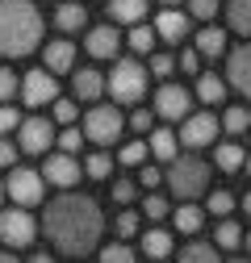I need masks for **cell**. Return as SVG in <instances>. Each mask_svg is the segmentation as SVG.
I'll list each match as a JSON object with an SVG mask.
<instances>
[{
    "instance_id": "cell-1",
    "label": "cell",
    "mask_w": 251,
    "mask_h": 263,
    "mask_svg": "<svg viewBox=\"0 0 251 263\" xmlns=\"http://www.w3.org/2000/svg\"><path fill=\"white\" fill-rule=\"evenodd\" d=\"M38 234L50 238V247L59 255H92L101 247V234H105V213L92 196H80L71 188H63V196L46 201L42 209V226Z\"/></svg>"
},
{
    "instance_id": "cell-2",
    "label": "cell",
    "mask_w": 251,
    "mask_h": 263,
    "mask_svg": "<svg viewBox=\"0 0 251 263\" xmlns=\"http://www.w3.org/2000/svg\"><path fill=\"white\" fill-rule=\"evenodd\" d=\"M46 21L34 0H0V59H25L42 46Z\"/></svg>"
},
{
    "instance_id": "cell-3",
    "label": "cell",
    "mask_w": 251,
    "mask_h": 263,
    "mask_svg": "<svg viewBox=\"0 0 251 263\" xmlns=\"http://www.w3.org/2000/svg\"><path fill=\"white\" fill-rule=\"evenodd\" d=\"M168 188L180 201H197V196L209 188V163L197 155H176L168 163Z\"/></svg>"
},
{
    "instance_id": "cell-4",
    "label": "cell",
    "mask_w": 251,
    "mask_h": 263,
    "mask_svg": "<svg viewBox=\"0 0 251 263\" xmlns=\"http://www.w3.org/2000/svg\"><path fill=\"white\" fill-rule=\"evenodd\" d=\"M105 92L113 96L117 105H138L147 96V67L138 59H121L113 63V71L105 76Z\"/></svg>"
},
{
    "instance_id": "cell-5",
    "label": "cell",
    "mask_w": 251,
    "mask_h": 263,
    "mask_svg": "<svg viewBox=\"0 0 251 263\" xmlns=\"http://www.w3.org/2000/svg\"><path fill=\"white\" fill-rule=\"evenodd\" d=\"M84 142H92V146H113L117 138H121V129H126V117H121V109L117 105H92L88 113H84Z\"/></svg>"
},
{
    "instance_id": "cell-6",
    "label": "cell",
    "mask_w": 251,
    "mask_h": 263,
    "mask_svg": "<svg viewBox=\"0 0 251 263\" xmlns=\"http://www.w3.org/2000/svg\"><path fill=\"white\" fill-rule=\"evenodd\" d=\"M38 238V221L29 217V209L13 205V209H0V242H5L9 251H29Z\"/></svg>"
},
{
    "instance_id": "cell-7",
    "label": "cell",
    "mask_w": 251,
    "mask_h": 263,
    "mask_svg": "<svg viewBox=\"0 0 251 263\" xmlns=\"http://www.w3.org/2000/svg\"><path fill=\"white\" fill-rule=\"evenodd\" d=\"M5 196L13 205H21V209H34V205H42L46 201V180H42V172H29V167H9V180H5Z\"/></svg>"
},
{
    "instance_id": "cell-8",
    "label": "cell",
    "mask_w": 251,
    "mask_h": 263,
    "mask_svg": "<svg viewBox=\"0 0 251 263\" xmlns=\"http://www.w3.org/2000/svg\"><path fill=\"white\" fill-rule=\"evenodd\" d=\"M50 146H55V121H46V117L17 121V151L21 155H46Z\"/></svg>"
},
{
    "instance_id": "cell-9",
    "label": "cell",
    "mask_w": 251,
    "mask_h": 263,
    "mask_svg": "<svg viewBox=\"0 0 251 263\" xmlns=\"http://www.w3.org/2000/svg\"><path fill=\"white\" fill-rule=\"evenodd\" d=\"M218 129H222V125H218V117L213 113H184L180 117V146L184 151H201V146H209L213 138H218Z\"/></svg>"
},
{
    "instance_id": "cell-10",
    "label": "cell",
    "mask_w": 251,
    "mask_h": 263,
    "mask_svg": "<svg viewBox=\"0 0 251 263\" xmlns=\"http://www.w3.org/2000/svg\"><path fill=\"white\" fill-rule=\"evenodd\" d=\"M59 76H50L46 67H34V71H25L21 76V101L29 105V109H42V105H50L55 96H59V84H55Z\"/></svg>"
},
{
    "instance_id": "cell-11",
    "label": "cell",
    "mask_w": 251,
    "mask_h": 263,
    "mask_svg": "<svg viewBox=\"0 0 251 263\" xmlns=\"http://www.w3.org/2000/svg\"><path fill=\"white\" fill-rule=\"evenodd\" d=\"M80 176H84V167L76 163V155H67V151H55V155L42 163V180L55 184V188H76Z\"/></svg>"
},
{
    "instance_id": "cell-12",
    "label": "cell",
    "mask_w": 251,
    "mask_h": 263,
    "mask_svg": "<svg viewBox=\"0 0 251 263\" xmlns=\"http://www.w3.org/2000/svg\"><path fill=\"white\" fill-rule=\"evenodd\" d=\"M188 109H193V96H188V88H180V84H164L159 92H155V117L180 121Z\"/></svg>"
},
{
    "instance_id": "cell-13",
    "label": "cell",
    "mask_w": 251,
    "mask_h": 263,
    "mask_svg": "<svg viewBox=\"0 0 251 263\" xmlns=\"http://www.w3.org/2000/svg\"><path fill=\"white\" fill-rule=\"evenodd\" d=\"M226 84L251 105V42H243L239 50H230V59H226Z\"/></svg>"
},
{
    "instance_id": "cell-14",
    "label": "cell",
    "mask_w": 251,
    "mask_h": 263,
    "mask_svg": "<svg viewBox=\"0 0 251 263\" xmlns=\"http://www.w3.org/2000/svg\"><path fill=\"white\" fill-rule=\"evenodd\" d=\"M88 59H117L121 54V29L117 25H92L84 38Z\"/></svg>"
},
{
    "instance_id": "cell-15",
    "label": "cell",
    "mask_w": 251,
    "mask_h": 263,
    "mask_svg": "<svg viewBox=\"0 0 251 263\" xmlns=\"http://www.w3.org/2000/svg\"><path fill=\"white\" fill-rule=\"evenodd\" d=\"M42 67H46L50 76H67V71L76 67V42H67V38L46 42V46H42Z\"/></svg>"
},
{
    "instance_id": "cell-16",
    "label": "cell",
    "mask_w": 251,
    "mask_h": 263,
    "mask_svg": "<svg viewBox=\"0 0 251 263\" xmlns=\"http://www.w3.org/2000/svg\"><path fill=\"white\" fill-rule=\"evenodd\" d=\"M71 92H76V101H101L105 96V76L97 71V67H71Z\"/></svg>"
},
{
    "instance_id": "cell-17",
    "label": "cell",
    "mask_w": 251,
    "mask_h": 263,
    "mask_svg": "<svg viewBox=\"0 0 251 263\" xmlns=\"http://www.w3.org/2000/svg\"><path fill=\"white\" fill-rule=\"evenodd\" d=\"M155 38H159V42H184L188 38V13L164 9L159 17H155Z\"/></svg>"
},
{
    "instance_id": "cell-18",
    "label": "cell",
    "mask_w": 251,
    "mask_h": 263,
    "mask_svg": "<svg viewBox=\"0 0 251 263\" xmlns=\"http://www.w3.org/2000/svg\"><path fill=\"white\" fill-rule=\"evenodd\" d=\"M88 25V9L80 5V0H63V5H55V29L59 34H76V29Z\"/></svg>"
},
{
    "instance_id": "cell-19",
    "label": "cell",
    "mask_w": 251,
    "mask_h": 263,
    "mask_svg": "<svg viewBox=\"0 0 251 263\" xmlns=\"http://www.w3.org/2000/svg\"><path fill=\"white\" fill-rule=\"evenodd\" d=\"M138 234H142L138 251H142L147 259H164V255H172V234H168V230H159V221H151V230H138Z\"/></svg>"
},
{
    "instance_id": "cell-20",
    "label": "cell",
    "mask_w": 251,
    "mask_h": 263,
    "mask_svg": "<svg viewBox=\"0 0 251 263\" xmlns=\"http://www.w3.org/2000/svg\"><path fill=\"white\" fill-rule=\"evenodd\" d=\"M222 50H226V29H218V25H201L197 29V54L201 59H222Z\"/></svg>"
},
{
    "instance_id": "cell-21",
    "label": "cell",
    "mask_w": 251,
    "mask_h": 263,
    "mask_svg": "<svg viewBox=\"0 0 251 263\" xmlns=\"http://www.w3.org/2000/svg\"><path fill=\"white\" fill-rule=\"evenodd\" d=\"M147 5L151 0H109V17L113 25H138L147 17Z\"/></svg>"
},
{
    "instance_id": "cell-22",
    "label": "cell",
    "mask_w": 251,
    "mask_h": 263,
    "mask_svg": "<svg viewBox=\"0 0 251 263\" xmlns=\"http://www.w3.org/2000/svg\"><path fill=\"white\" fill-rule=\"evenodd\" d=\"M172 226L180 234H201L205 226V209H197L193 201H180V209H172Z\"/></svg>"
},
{
    "instance_id": "cell-23",
    "label": "cell",
    "mask_w": 251,
    "mask_h": 263,
    "mask_svg": "<svg viewBox=\"0 0 251 263\" xmlns=\"http://www.w3.org/2000/svg\"><path fill=\"white\" fill-rule=\"evenodd\" d=\"M147 151L159 159V163H172L180 155V138L172 134V129H151V138H147Z\"/></svg>"
},
{
    "instance_id": "cell-24",
    "label": "cell",
    "mask_w": 251,
    "mask_h": 263,
    "mask_svg": "<svg viewBox=\"0 0 251 263\" xmlns=\"http://www.w3.org/2000/svg\"><path fill=\"white\" fill-rule=\"evenodd\" d=\"M226 96V80L213 76V71H197V101L201 105H222Z\"/></svg>"
},
{
    "instance_id": "cell-25",
    "label": "cell",
    "mask_w": 251,
    "mask_h": 263,
    "mask_svg": "<svg viewBox=\"0 0 251 263\" xmlns=\"http://www.w3.org/2000/svg\"><path fill=\"white\" fill-rule=\"evenodd\" d=\"M213 247H218V251H239V247H243V226H239V221H230V217H218Z\"/></svg>"
},
{
    "instance_id": "cell-26",
    "label": "cell",
    "mask_w": 251,
    "mask_h": 263,
    "mask_svg": "<svg viewBox=\"0 0 251 263\" xmlns=\"http://www.w3.org/2000/svg\"><path fill=\"white\" fill-rule=\"evenodd\" d=\"M243 146L239 142H222L213 151V167H222V176H235V172H243Z\"/></svg>"
},
{
    "instance_id": "cell-27",
    "label": "cell",
    "mask_w": 251,
    "mask_h": 263,
    "mask_svg": "<svg viewBox=\"0 0 251 263\" xmlns=\"http://www.w3.org/2000/svg\"><path fill=\"white\" fill-rule=\"evenodd\" d=\"M218 255H222V251H218L213 242H201L197 234H188V242L180 247V259H184V263H213Z\"/></svg>"
},
{
    "instance_id": "cell-28",
    "label": "cell",
    "mask_w": 251,
    "mask_h": 263,
    "mask_svg": "<svg viewBox=\"0 0 251 263\" xmlns=\"http://www.w3.org/2000/svg\"><path fill=\"white\" fill-rule=\"evenodd\" d=\"M218 125H222L230 138H243L247 129H251V109H247V105H230V109L222 113V121H218Z\"/></svg>"
},
{
    "instance_id": "cell-29",
    "label": "cell",
    "mask_w": 251,
    "mask_h": 263,
    "mask_svg": "<svg viewBox=\"0 0 251 263\" xmlns=\"http://www.w3.org/2000/svg\"><path fill=\"white\" fill-rule=\"evenodd\" d=\"M226 21L235 34L251 38V0H226Z\"/></svg>"
},
{
    "instance_id": "cell-30",
    "label": "cell",
    "mask_w": 251,
    "mask_h": 263,
    "mask_svg": "<svg viewBox=\"0 0 251 263\" xmlns=\"http://www.w3.org/2000/svg\"><path fill=\"white\" fill-rule=\"evenodd\" d=\"M80 167H84V176H88V180H109V176H113V159H109V155H105V146H101V151H92V155L80 163Z\"/></svg>"
},
{
    "instance_id": "cell-31",
    "label": "cell",
    "mask_w": 251,
    "mask_h": 263,
    "mask_svg": "<svg viewBox=\"0 0 251 263\" xmlns=\"http://www.w3.org/2000/svg\"><path fill=\"white\" fill-rule=\"evenodd\" d=\"M130 50L134 54H151L155 50V25H130Z\"/></svg>"
},
{
    "instance_id": "cell-32",
    "label": "cell",
    "mask_w": 251,
    "mask_h": 263,
    "mask_svg": "<svg viewBox=\"0 0 251 263\" xmlns=\"http://www.w3.org/2000/svg\"><path fill=\"white\" fill-rule=\"evenodd\" d=\"M205 213H213V217H230V213H235V192H226V188L209 192V201H205Z\"/></svg>"
},
{
    "instance_id": "cell-33",
    "label": "cell",
    "mask_w": 251,
    "mask_h": 263,
    "mask_svg": "<svg viewBox=\"0 0 251 263\" xmlns=\"http://www.w3.org/2000/svg\"><path fill=\"white\" fill-rule=\"evenodd\" d=\"M168 213H172V205H168V196H159V192L151 188V196H142V217H147V221H164Z\"/></svg>"
},
{
    "instance_id": "cell-34",
    "label": "cell",
    "mask_w": 251,
    "mask_h": 263,
    "mask_svg": "<svg viewBox=\"0 0 251 263\" xmlns=\"http://www.w3.org/2000/svg\"><path fill=\"white\" fill-rule=\"evenodd\" d=\"M55 125H76L80 117V101H71V96H55Z\"/></svg>"
},
{
    "instance_id": "cell-35",
    "label": "cell",
    "mask_w": 251,
    "mask_h": 263,
    "mask_svg": "<svg viewBox=\"0 0 251 263\" xmlns=\"http://www.w3.org/2000/svg\"><path fill=\"white\" fill-rule=\"evenodd\" d=\"M147 142H126L121 151H117V163H121V167H142V163H147Z\"/></svg>"
},
{
    "instance_id": "cell-36",
    "label": "cell",
    "mask_w": 251,
    "mask_h": 263,
    "mask_svg": "<svg viewBox=\"0 0 251 263\" xmlns=\"http://www.w3.org/2000/svg\"><path fill=\"white\" fill-rule=\"evenodd\" d=\"M55 142H59V151H67V155H76V151L84 146V129H76V125H63L59 134H55Z\"/></svg>"
},
{
    "instance_id": "cell-37",
    "label": "cell",
    "mask_w": 251,
    "mask_h": 263,
    "mask_svg": "<svg viewBox=\"0 0 251 263\" xmlns=\"http://www.w3.org/2000/svg\"><path fill=\"white\" fill-rule=\"evenodd\" d=\"M97 251H101L105 263H130V259H134V247H126V238H117V242H109V247H97Z\"/></svg>"
},
{
    "instance_id": "cell-38",
    "label": "cell",
    "mask_w": 251,
    "mask_h": 263,
    "mask_svg": "<svg viewBox=\"0 0 251 263\" xmlns=\"http://www.w3.org/2000/svg\"><path fill=\"white\" fill-rule=\"evenodd\" d=\"M218 9H222V0H188V17L193 21H213Z\"/></svg>"
},
{
    "instance_id": "cell-39",
    "label": "cell",
    "mask_w": 251,
    "mask_h": 263,
    "mask_svg": "<svg viewBox=\"0 0 251 263\" xmlns=\"http://www.w3.org/2000/svg\"><path fill=\"white\" fill-rule=\"evenodd\" d=\"M113 230H117V238H134V234H138V213L121 205V213H117V226H113Z\"/></svg>"
},
{
    "instance_id": "cell-40",
    "label": "cell",
    "mask_w": 251,
    "mask_h": 263,
    "mask_svg": "<svg viewBox=\"0 0 251 263\" xmlns=\"http://www.w3.org/2000/svg\"><path fill=\"white\" fill-rule=\"evenodd\" d=\"M109 196H113V201H117V205H130V201H134V196H138V184L121 176V180H113V188H109Z\"/></svg>"
},
{
    "instance_id": "cell-41",
    "label": "cell",
    "mask_w": 251,
    "mask_h": 263,
    "mask_svg": "<svg viewBox=\"0 0 251 263\" xmlns=\"http://www.w3.org/2000/svg\"><path fill=\"white\" fill-rule=\"evenodd\" d=\"M176 67H180L184 76H197V71H201V54H197V46H184L180 59H176Z\"/></svg>"
},
{
    "instance_id": "cell-42",
    "label": "cell",
    "mask_w": 251,
    "mask_h": 263,
    "mask_svg": "<svg viewBox=\"0 0 251 263\" xmlns=\"http://www.w3.org/2000/svg\"><path fill=\"white\" fill-rule=\"evenodd\" d=\"M130 129L134 134H151L155 129V109H134L130 113Z\"/></svg>"
},
{
    "instance_id": "cell-43",
    "label": "cell",
    "mask_w": 251,
    "mask_h": 263,
    "mask_svg": "<svg viewBox=\"0 0 251 263\" xmlns=\"http://www.w3.org/2000/svg\"><path fill=\"white\" fill-rule=\"evenodd\" d=\"M176 71V59L172 54H151V67H147V76H159V80H168Z\"/></svg>"
},
{
    "instance_id": "cell-44",
    "label": "cell",
    "mask_w": 251,
    "mask_h": 263,
    "mask_svg": "<svg viewBox=\"0 0 251 263\" xmlns=\"http://www.w3.org/2000/svg\"><path fill=\"white\" fill-rule=\"evenodd\" d=\"M17 88H21L17 71H9V67H0V101H13V96H17Z\"/></svg>"
},
{
    "instance_id": "cell-45",
    "label": "cell",
    "mask_w": 251,
    "mask_h": 263,
    "mask_svg": "<svg viewBox=\"0 0 251 263\" xmlns=\"http://www.w3.org/2000/svg\"><path fill=\"white\" fill-rule=\"evenodd\" d=\"M17 121H21V113H17L9 101H0V134H13V129H17Z\"/></svg>"
},
{
    "instance_id": "cell-46",
    "label": "cell",
    "mask_w": 251,
    "mask_h": 263,
    "mask_svg": "<svg viewBox=\"0 0 251 263\" xmlns=\"http://www.w3.org/2000/svg\"><path fill=\"white\" fill-rule=\"evenodd\" d=\"M17 155H21V151H17V142H0V167L9 172L13 163H17Z\"/></svg>"
},
{
    "instance_id": "cell-47",
    "label": "cell",
    "mask_w": 251,
    "mask_h": 263,
    "mask_svg": "<svg viewBox=\"0 0 251 263\" xmlns=\"http://www.w3.org/2000/svg\"><path fill=\"white\" fill-rule=\"evenodd\" d=\"M159 167H142V188H159Z\"/></svg>"
},
{
    "instance_id": "cell-48",
    "label": "cell",
    "mask_w": 251,
    "mask_h": 263,
    "mask_svg": "<svg viewBox=\"0 0 251 263\" xmlns=\"http://www.w3.org/2000/svg\"><path fill=\"white\" fill-rule=\"evenodd\" d=\"M243 213H247V217H251V192H247V196H243Z\"/></svg>"
},
{
    "instance_id": "cell-49",
    "label": "cell",
    "mask_w": 251,
    "mask_h": 263,
    "mask_svg": "<svg viewBox=\"0 0 251 263\" xmlns=\"http://www.w3.org/2000/svg\"><path fill=\"white\" fill-rule=\"evenodd\" d=\"M159 5H164V9H176V5H180V0H159Z\"/></svg>"
},
{
    "instance_id": "cell-50",
    "label": "cell",
    "mask_w": 251,
    "mask_h": 263,
    "mask_svg": "<svg viewBox=\"0 0 251 263\" xmlns=\"http://www.w3.org/2000/svg\"><path fill=\"white\" fill-rule=\"evenodd\" d=\"M243 172H247V176H251V155H247V159H243Z\"/></svg>"
},
{
    "instance_id": "cell-51",
    "label": "cell",
    "mask_w": 251,
    "mask_h": 263,
    "mask_svg": "<svg viewBox=\"0 0 251 263\" xmlns=\"http://www.w3.org/2000/svg\"><path fill=\"white\" fill-rule=\"evenodd\" d=\"M243 247H247V251H251V230H247V234H243Z\"/></svg>"
},
{
    "instance_id": "cell-52",
    "label": "cell",
    "mask_w": 251,
    "mask_h": 263,
    "mask_svg": "<svg viewBox=\"0 0 251 263\" xmlns=\"http://www.w3.org/2000/svg\"><path fill=\"white\" fill-rule=\"evenodd\" d=\"M0 205H5V184H0Z\"/></svg>"
},
{
    "instance_id": "cell-53",
    "label": "cell",
    "mask_w": 251,
    "mask_h": 263,
    "mask_svg": "<svg viewBox=\"0 0 251 263\" xmlns=\"http://www.w3.org/2000/svg\"><path fill=\"white\" fill-rule=\"evenodd\" d=\"M247 134H251V129H247Z\"/></svg>"
}]
</instances>
